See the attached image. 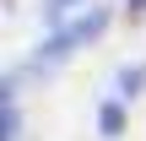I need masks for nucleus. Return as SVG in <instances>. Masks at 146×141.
Segmentation results:
<instances>
[{"mask_svg": "<svg viewBox=\"0 0 146 141\" xmlns=\"http://www.w3.org/2000/svg\"><path fill=\"white\" fill-rule=\"evenodd\" d=\"M103 27H108V11H92V16H81V22H70L65 33H54V38H49V43H43V49L33 54V71H49V65H60V60H65V54H70L76 43H87V38H98Z\"/></svg>", "mask_w": 146, "mask_h": 141, "instance_id": "f257e3e1", "label": "nucleus"}, {"mask_svg": "<svg viewBox=\"0 0 146 141\" xmlns=\"http://www.w3.org/2000/svg\"><path fill=\"white\" fill-rule=\"evenodd\" d=\"M98 130L103 136H125V98H108L98 109Z\"/></svg>", "mask_w": 146, "mask_h": 141, "instance_id": "f03ea898", "label": "nucleus"}, {"mask_svg": "<svg viewBox=\"0 0 146 141\" xmlns=\"http://www.w3.org/2000/svg\"><path fill=\"white\" fill-rule=\"evenodd\" d=\"M141 87H146V65H125V71H119V92H114V98H125V103H130Z\"/></svg>", "mask_w": 146, "mask_h": 141, "instance_id": "7ed1b4c3", "label": "nucleus"}, {"mask_svg": "<svg viewBox=\"0 0 146 141\" xmlns=\"http://www.w3.org/2000/svg\"><path fill=\"white\" fill-rule=\"evenodd\" d=\"M43 5H49V16H65V11H70L76 0H43Z\"/></svg>", "mask_w": 146, "mask_h": 141, "instance_id": "20e7f679", "label": "nucleus"}]
</instances>
